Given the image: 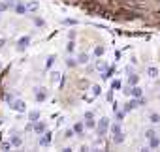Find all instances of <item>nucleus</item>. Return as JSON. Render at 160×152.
Masks as SVG:
<instances>
[{
	"mask_svg": "<svg viewBox=\"0 0 160 152\" xmlns=\"http://www.w3.org/2000/svg\"><path fill=\"white\" fill-rule=\"evenodd\" d=\"M107 126H109V120H107V118H102L100 124H98V133H100V135H106Z\"/></svg>",
	"mask_w": 160,
	"mask_h": 152,
	"instance_id": "nucleus-3",
	"label": "nucleus"
},
{
	"mask_svg": "<svg viewBox=\"0 0 160 152\" xmlns=\"http://www.w3.org/2000/svg\"><path fill=\"white\" fill-rule=\"evenodd\" d=\"M96 57H102V54H104V47H96Z\"/></svg>",
	"mask_w": 160,
	"mask_h": 152,
	"instance_id": "nucleus-17",
	"label": "nucleus"
},
{
	"mask_svg": "<svg viewBox=\"0 0 160 152\" xmlns=\"http://www.w3.org/2000/svg\"><path fill=\"white\" fill-rule=\"evenodd\" d=\"M29 43H30V38H29V36H25V38H21V39L17 41V49H19V51H23V49H25V47H26V45H29Z\"/></svg>",
	"mask_w": 160,
	"mask_h": 152,
	"instance_id": "nucleus-6",
	"label": "nucleus"
},
{
	"mask_svg": "<svg viewBox=\"0 0 160 152\" xmlns=\"http://www.w3.org/2000/svg\"><path fill=\"white\" fill-rule=\"evenodd\" d=\"M53 60H55V57H49V58H47V66H51V64H53Z\"/></svg>",
	"mask_w": 160,
	"mask_h": 152,
	"instance_id": "nucleus-25",
	"label": "nucleus"
},
{
	"mask_svg": "<svg viewBox=\"0 0 160 152\" xmlns=\"http://www.w3.org/2000/svg\"><path fill=\"white\" fill-rule=\"evenodd\" d=\"M124 92H126V94H132L134 98H141V94H143V92H141V88H140V86H136V85L132 86V88H128V90H124Z\"/></svg>",
	"mask_w": 160,
	"mask_h": 152,
	"instance_id": "nucleus-4",
	"label": "nucleus"
},
{
	"mask_svg": "<svg viewBox=\"0 0 160 152\" xmlns=\"http://www.w3.org/2000/svg\"><path fill=\"white\" fill-rule=\"evenodd\" d=\"M87 126H89V128H94V122H92V118H87Z\"/></svg>",
	"mask_w": 160,
	"mask_h": 152,
	"instance_id": "nucleus-23",
	"label": "nucleus"
},
{
	"mask_svg": "<svg viewBox=\"0 0 160 152\" xmlns=\"http://www.w3.org/2000/svg\"><path fill=\"white\" fill-rule=\"evenodd\" d=\"M77 62H79V64H87V62H89V57H87V54H81Z\"/></svg>",
	"mask_w": 160,
	"mask_h": 152,
	"instance_id": "nucleus-14",
	"label": "nucleus"
},
{
	"mask_svg": "<svg viewBox=\"0 0 160 152\" xmlns=\"http://www.w3.org/2000/svg\"><path fill=\"white\" fill-rule=\"evenodd\" d=\"M74 130H75L77 133H81V132H83V124H75V128H74Z\"/></svg>",
	"mask_w": 160,
	"mask_h": 152,
	"instance_id": "nucleus-20",
	"label": "nucleus"
},
{
	"mask_svg": "<svg viewBox=\"0 0 160 152\" xmlns=\"http://www.w3.org/2000/svg\"><path fill=\"white\" fill-rule=\"evenodd\" d=\"M151 122H160V116H158L156 113H152V115H151Z\"/></svg>",
	"mask_w": 160,
	"mask_h": 152,
	"instance_id": "nucleus-15",
	"label": "nucleus"
},
{
	"mask_svg": "<svg viewBox=\"0 0 160 152\" xmlns=\"http://www.w3.org/2000/svg\"><path fill=\"white\" fill-rule=\"evenodd\" d=\"M13 145H21V139H19V137H13Z\"/></svg>",
	"mask_w": 160,
	"mask_h": 152,
	"instance_id": "nucleus-26",
	"label": "nucleus"
},
{
	"mask_svg": "<svg viewBox=\"0 0 160 152\" xmlns=\"http://www.w3.org/2000/svg\"><path fill=\"white\" fill-rule=\"evenodd\" d=\"M59 75H60V73H53V75H51V81H53V83L59 81Z\"/></svg>",
	"mask_w": 160,
	"mask_h": 152,
	"instance_id": "nucleus-24",
	"label": "nucleus"
},
{
	"mask_svg": "<svg viewBox=\"0 0 160 152\" xmlns=\"http://www.w3.org/2000/svg\"><path fill=\"white\" fill-rule=\"evenodd\" d=\"M34 130H36V133H44V132H45V124L36 120V124H34Z\"/></svg>",
	"mask_w": 160,
	"mask_h": 152,
	"instance_id": "nucleus-9",
	"label": "nucleus"
},
{
	"mask_svg": "<svg viewBox=\"0 0 160 152\" xmlns=\"http://www.w3.org/2000/svg\"><path fill=\"white\" fill-rule=\"evenodd\" d=\"M38 118H40V113H38V111H32V113H30V120H32V122H36Z\"/></svg>",
	"mask_w": 160,
	"mask_h": 152,
	"instance_id": "nucleus-12",
	"label": "nucleus"
},
{
	"mask_svg": "<svg viewBox=\"0 0 160 152\" xmlns=\"http://www.w3.org/2000/svg\"><path fill=\"white\" fill-rule=\"evenodd\" d=\"M15 11H17V13H26V11H29V8H26L25 4H17V6H15Z\"/></svg>",
	"mask_w": 160,
	"mask_h": 152,
	"instance_id": "nucleus-10",
	"label": "nucleus"
},
{
	"mask_svg": "<svg viewBox=\"0 0 160 152\" xmlns=\"http://www.w3.org/2000/svg\"><path fill=\"white\" fill-rule=\"evenodd\" d=\"M74 47H75V43H74V41H70V43H68V47H66V51H68V53H72V51H74Z\"/></svg>",
	"mask_w": 160,
	"mask_h": 152,
	"instance_id": "nucleus-19",
	"label": "nucleus"
},
{
	"mask_svg": "<svg viewBox=\"0 0 160 152\" xmlns=\"http://www.w3.org/2000/svg\"><path fill=\"white\" fill-rule=\"evenodd\" d=\"M128 83H130V85H137V75H130Z\"/></svg>",
	"mask_w": 160,
	"mask_h": 152,
	"instance_id": "nucleus-13",
	"label": "nucleus"
},
{
	"mask_svg": "<svg viewBox=\"0 0 160 152\" xmlns=\"http://www.w3.org/2000/svg\"><path fill=\"white\" fill-rule=\"evenodd\" d=\"M6 10H8V4H6V2H2V4H0V13H2V11H6Z\"/></svg>",
	"mask_w": 160,
	"mask_h": 152,
	"instance_id": "nucleus-22",
	"label": "nucleus"
},
{
	"mask_svg": "<svg viewBox=\"0 0 160 152\" xmlns=\"http://www.w3.org/2000/svg\"><path fill=\"white\" fill-rule=\"evenodd\" d=\"M66 64H68V68H74L75 64H77V62H75L74 58H68V62H66Z\"/></svg>",
	"mask_w": 160,
	"mask_h": 152,
	"instance_id": "nucleus-18",
	"label": "nucleus"
},
{
	"mask_svg": "<svg viewBox=\"0 0 160 152\" xmlns=\"http://www.w3.org/2000/svg\"><path fill=\"white\" fill-rule=\"evenodd\" d=\"M49 143H51V133L49 132H44V137L40 139V145H41V147H47Z\"/></svg>",
	"mask_w": 160,
	"mask_h": 152,
	"instance_id": "nucleus-7",
	"label": "nucleus"
},
{
	"mask_svg": "<svg viewBox=\"0 0 160 152\" xmlns=\"http://www.w3.org/2000/svg\"><path fill=\"white\" fill-rule=\"evenodd\" d=\"M149 141H151V147H152V148H156V147H158V145H160V141L156 139V133H155V135H152V137H149Z\"/></svg>",
	"mask_w": 160,
	"mask_h": 152,
	"instance_id": "nucleus-11",
	"label": "nucleus"
},
{
	"mask_svg": "<svg viewBox=\"0 0 160 152\" xmlns=\"http://www.w3.org/2000/svg\"><path fill=\"white\" fill-rule=\"evenodd\" d=\"M111 86H113V90H119V88H121V81H113Z\"/></svg>",
	"mask_w": 160,
	"mask_h": 152,
	"instance_id": "nucleus-16",
	"label": "nucleus"
},
{
	"mask_svg": "<svg viewBox=\"0 0 160 152\" xmlns=\"http://www.w3.org/2000/svg\"><path fill=\"white\" fill-rule=\"evenodd\" d=\"M45 98H47V92H45V88H40V90L36 92V100H38V101H44Z\"/></svg>",
	"mask_w": 160,
	"mask_h": 152,
	"instance_id": "nucleus-8",
	"label": "nucleus"
},
{
	"mask_svg": "<svg viewBox=\"0 0 160 152\" xmlns=\"http://www.w3.org/2000/svg\"><path fill=\"white\" fill-rule=\"evenodd\" d=\"M149 75H151V77H156V75H158V72L155 70V68H151V70H149Z\"/></svg>",
	"mask_w": 160,
	"mask_h": 152,
	"instance_id": "nucleus-21",
	"label": "nucleus"
},
{
	"mask_svg": "<svg viewBox=\"0 0 160 152\" xmlns=\"http://www.w3.org/2000/svg\"><path fill=\"white\" fill-rule=\"evenodd\" d=\"M10 107L13 109V111H17V113H25V109H26L23 101H15V103H11Z\"/></svg>",
	"mask_w": 160,
	"mask_h": 152,
	"instance_id": "nucleus-5",
	"label": "nucleus"
},
{
	"mask_svg": "<svg viewBox=\"0 0 160 152\" xmlns=\"http://www.w3.org/2000/svg\"><path fill=\"white\" fill-rule=\"evenodd\" d=\"M141 103H143V100H141V98L128 101V103H126V107H124V113H128V111H132V109H136L137 105H141Z\"/></svg>",
	"mask_w": 160,
	"mask_h": 152,
	"instance_id": "nucleus-2",
	"label": "nucleus"
},
{
	"mask_svg": "<svg viewBox=\"0 0 160 152\" xmlns=\"http://www.w3.org/2000/svg\"><path fill=\"white\" fill-rule=\"evenodd\" d=\"M111 130H113V139H115V143H122V141H124V133L121 132V126H119V124H115Z\"/></svg>",
	"mask_w": 160,
	"mask_h": 152,
	"instance_id": "nucleus-1",
	"label": "nucleus"
}]
</instances>
